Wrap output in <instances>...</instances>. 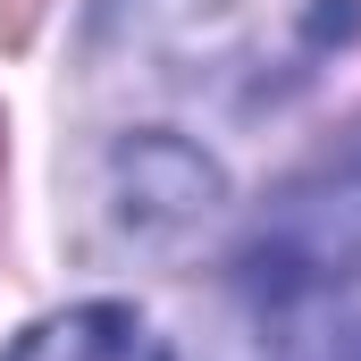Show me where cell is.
<instances>
[{
	"label": "cell",
	"instance_id": "obj_2",
	"mask_svg": "<svg viewBox=\"0 0 361 361\" xmlns=\"http://www.w3.org/2000/svg\"><path fill=\"white\" fill-rule=\"evenodd\" d=\"M210 202H219V169L185 135H160L152 126V135H126L109 152V219L126 235H143V244L185 235L193 219H210Z\"/></svg>",
	"mask_w": 361,
	"mask_h": 361
},
{
	"label": "cell",
	"instance_id": "obj_3",
	"mask_svg": "<svg viewBox=\"0 0 361 361\" xmlns=\"http://www.w3.org/2000/svg\"><path fill=\"white\" fill-rule=\"evenodd\" d=\"M0 361H169V345H160L152 319L126 311V302H76V311L25 328Z\"/></svg>",
	"mask_w": 361,
	"mask_h": 361
},
{
	"label": "cell",
	"instance_id": "obj_4",
	"mask_svg": "<svg viewBox=\"0 0 361 361\" xmlns=\"http://www.w3.org/2000/svg\"><path fill=\"white\" fill-rule=\"evenodd\" d=\"M42 8H51V0H0V51H25V42L42 34Z\"/></svg>",
	"mask_w": 361,
	"mask_h": 361
},
{
	"label": "cell",
	"instance_id": "obj_1",
	"mask_svg": "<svg viewBox=\"0 0 361 361\" xmlns=\"http://www.w3.org/2000/svg\"><path fill=\"white\" fill-rule=\"evenodd\" d=\"M261 361H361V135L277 193L235 252Z\"/></svg>",
	"mask_w": 361,
	"mask_h": 361
}]
</instances>
